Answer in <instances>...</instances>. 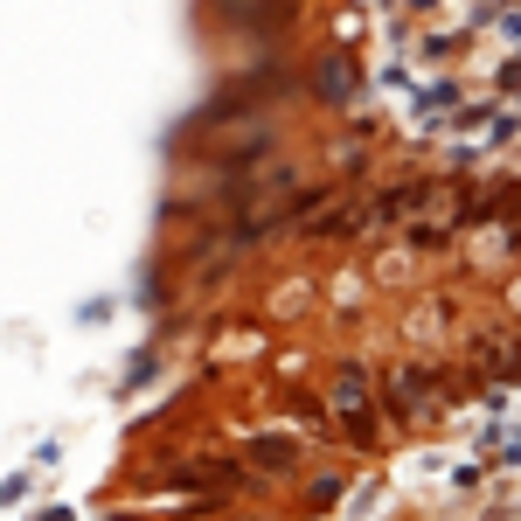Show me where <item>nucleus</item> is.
Returning <instances> with one entry per match:
<instances>
[{
	"label": "nucleus",
	"instance_id": "1",
	"mask_svg": "<svg viewBox=\"0 0 521 521\" xmlns=\"http://www.w3.org/2000/svg\"><path fill=\"white\" fill-rule=\"evenodd\" d=\"M327 410L341 417V431H355V438H376V390H369V369H362V362L334 376Z\"/></svg>",
	"mask_w": 521,
	"mask_h": 521
},
{
	"label": "nucleus",
	"instance_id": "2",
	"mask_svg": "<svg viewBox=\"0 0 521 521\" xmlns=\"http://www.w3.org/2000/svg\"><path fill=\"white\" fill-rule=\"evenodd\" d=\"M383 410H390L396 424H417V417H431V369H396L390 390H383Z\"/></svg>",
	"mask_w": 521,
	"mask_h": 521
},
{
	"label": "nucleus",
	"instance_id": "3",
	"mask_svg": "<svg viewBox=\"0 0 521 521\" xmlns=\"http://www.w3.org/2000/svg\"><path fill=\"white\" fill-rule=\"evenodd\" d=\"M244 459L264 466V473H285V466H299V459H306V445H299V438H285V431H271V438H251V445H244Z\"/></svg>",
	"mask_w": 521,
	"mask_h": 521
},
{
	"label": "nucleus",
	"instance_id": "4",
	"mask_svg": "<svg viewBox=\"0 0 521 521\" xmlns=\"http://www.w3.org/2000/svg\"><path fill=\"white\" fill-rule=\"evenodd\" d=\"M313 84H320V98H334V105L355 98V84H362V77H355V56H320V77H313Z\"/></svg>",
	"mask_w": 521,
	"mask_h": 521
},
{
	"label": "nucleus",
	"instance_id": "5",
	"mask_svg": "<svg viewBox=\"0 0 521 521\" xmlns=\"http://www.w3.org/2000/svg\"><path fill=\"white\" fill-rule=\"evenodd\" d=\"M341 494H348V487H341V480H313V508H334V501H341Z\"/></svg>",
	"mask_w": 521,
	"mask_h": 521
},
{
	"label": "nucleus",
	"instance_id": "6",
	"mask_svg": "<svg viewBox=\"0 0 521 521\" xmlns=\"http://www.w3.org/2000/svg\"><path fill=\"white\" fill-rule=\"evenodd\" d=\"M35 521H77V515H70V508H42Z\"/></svg>",
	"mask_w": 521,
	"mask_h": 521
}]
</instances>
